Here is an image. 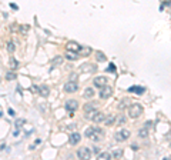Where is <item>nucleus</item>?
Masks as SVG:
<instances>
[{
	"label": "nucleus",
	"instance_id": "obj_9",
	"mask_svg": "<svg viewBox=\"0 0 171 160\" xmlns=\"http://www.w3.org/2000/svg\"><path fill=\"white\" fill-rule=\"evenodd\" d=\"M80 140H81V134H80V133H77V131H73V133L68 136V141H70V144H71V146L78 144V143H80Z\"/></svg>",
	"mask_w": 171,
	"mask_h": 160
},
{
	"label": "nucleus",
	"instance_id": "obj_17",
	"mask_svg": "<svg viewBox=\"0 0 171 160\" xmlns=\"http://www.w3.org/2000/svg\"><path fill=\"white\" fill-rule=\"evenodd\" d=\"M84 136L89 137V139H91L93 136H96V127H87V129H85V131H84Z\"/></svg>",
	"mask_w": 171,
	"mask_h": 160
},
{
	"label": "nucleus",
	"instance_id": "obj_6",
	"mask_svg": "<svg viewBox=\"0 0 171 160\" xmlns=\"http://www.w3.org/2000/svg\"><path fill=\"white\" fill-rule=\"evenodd\" d=\"M78 90V84L76 83V82H67L66 84H64V92H67V93H76Z\"/></svg>",
	"mask_w": 171,
	"mask_h": 160
},
{
	"label": "nucleus",
	"instance_id": "obj_12",
	"mask_svg": "<svg viewBox=\"0 0 171 160\" xmlns=\"http://www.w3.org/2000/svg\"><path fill=\"white\" fill-rule=\"evenodd\" d=\"M128 92L130 93H135V94H143L145 92V89L141 87V86H131V87H128Z\"/></svg>",
	"mask_w": 171,
	"mask_h": 160
},
{
	"label": "nucleus",
	"instance_id": "obj_7",
	"mask_svg": "<svg viewBox=\"0 0 171 160\" xmlns=\"http://www.w3.org/2000/svg\"><path fill=\"white\" fill-rule=\"evenodd\" d=\"M99 94H100L101 99H109V97H111V94H113V89H111L110 86H103Z\"/></svg>",
	"mask_w": 171,
	"mask_h": 160
},
{
	"label": "nucleus",
	"instance_id": "obj_23",
	"mask_svg": "<svg viewBox=\"0 0 171 160\" xmlns=\"http://www.w3.org/2000/svg\"><path fill=\"white\" fill-rule=\"evenodd\" d=\"M130 104H131V103H130V100H128V99H124V100L118 104V109H120V110H124V109H126V107H128Z\"/></svg>",
	"mask_w": 171,
	"mask_h": 160
},
{
	"label": "nucleus",
	"instance_id": "obj_21",
	"mask_svg": "<svg viewBox=\"0 0 171 160\" xmlns=\"http://www.w3.org/2000/svg\"><path fill=\"white\" fill-rule=\"evenodd\" d=\"M96 57H97V62H99V63H104V62L107 60V57H106V54H104L103 52H97Z\"/></svg>",
	"mask_w": 171,
	"mask_h": 160
},
{
	"label": "nucleus",
	"instance_id": "obj_3",
	"mask_svg": "<svg viewBox=\"0 0 171 160\" xmlns=\"http://www.w3.org/2000/svg\"><path fill=\"white\" fill-rule=\"evenodd\" d=\"M77 157L84 160V159H90L91 157V150L89 147H80L77 150Z\"/></svg>",
	"mask_w": 171,
	"mask_h": 160
},
{
	"label": "nucleus",
	"instance_id": "obj_36",
	"mask_svg": "<svg viewBox=\"0 0 171 160\" xmlns=\"http://www.w3.org/2000/svg\"><path fill=\"white\" fill-rule=\"evenodd\" d=\"M10 7H12V9H19V7H17L14 3H10Z\"/></svg>",
	"mask_w": 171,
	"mask_h": 160
},
{
	"label": "nucleus",
	"instance_id": "obj_28",
	"mask_svg": "<svg viewBox=\"0 0 171 160\" xmlns=\"http://www.w3.org/2000/svg\"><path fill=\"white\" fill-rule=\"evenodd\" d=\"M106 72H107V73H109V72H110V73H114V72H116V64H114V63H110L109 67L106 69Z\"/></svg>",
	"mask_w": 171,
	"mask_h": 160
},
{
	"label": "nucleus",
	"instance_id": "obj_29",
	"mask_svg": "<svg viewBox=\"0 0 171 160\" xmlns=\"http://www.w3.org/2000/svg\"><path fill=\"white\" fill-rule=\"evenodd\" d=\"M147 134H148V131H147V129H141L140 131H138V136L143 139V137H147Z\"/></svg>",
	"mask_w": 171,
	"mask_h": 160
},
{
	"label": "nucleus",
	"instance_id": "obj_8",
	"mask_svg": "<svg viewBox=\"0 0 171 160\" xmlns=\"http://www.w3.org/2000/svg\"><path fill=\"white\" fill-rule=\"evenodd\" d=\"M94 123H103L104 121V119H106V114L104 113H101V112H93V114H91V117H90Z\"/></svg>",
	"mask_w": 171,
	"mask_h": 160
},
{
	"label": "nucleus",
	"instance_id": "obj_20",
	"mask_svg": "<svg viewBox=\"0 0 171 160\" xmlns=\"http://www.w3.org/2000/svg\"><path fill=\"white\" fill-rule=\"evenodd\" d=\"M80 56H78V53H76V52H68L67 54H66V59H68V60H77Z\"/></svg>",
	"mask_w": 171,
	"mask_h": 160
},
{
	"label": "nucleus",
	"instance_id": "obj_13",
	"mask_svg": "<svg viewBox=\"0 0 171 160\" xmlns=\"http://www.w3.org/2000/svg\"><path fill=\"white\" fill-rule=\"evenodd\" d=\"M61 63H63V56H56V57L51 60V64H50V67H51V69H54V67L60 66Z\"/></svg>",
	"mask_w": 171,
	"mask_h": 160
},
{
	"label": "nucleus",
	"instance_id": "obj_14",
	"mask_svg": "<svg viewBox=\"0 0 171 160\" xmlns=\"http://www.w3.org/2000/svg\"><path fill=\"white\" fill-rule=\"evenodd\" d=\"M19 66H20V63L17 62V59H14V57H10V59H9V67H10L12 70H17Z\"/></svg>",
	"mask_w": 171,
	"mask_h": 160
},
{
	"label": "nucleus",
	"instance_id": "obj_37",
	"mask_svg": "<svg viewBox=\"0 0 171 160\" xmlns=\"http://www.w3.org/2000/svg\"><path fill=\"white\" fill-rule=\"evenodd\" d=\"M131 147H133V150H138V146H137V144H133Z\"/></svg>",
	"mask_w": 171,
	"mask_h": 160
},
{
	"label": "nucleus",
	"instance_id": "obj_38",
	"mask_svg": "<svg viewBox=\"0 0 171 160\" xmlns=\"http://www.w3.org/2000/svg\"><path fill=\"white\" fill-rule=\"evenodd\" d=\"M0 116H2V113H0Z\"/></svg>",
	"mask_w": 171,
	"mask_h": 160
},
{
	"label": "nucleus",
	"instance_id": "obj_2",
	"mask_svg": "<svg viewBox=\"0 0 171 160\" xmlns=\"http://www.w3.org/2000/svg\"><path fill=\"white\" fill-rule=\"evenodd\" d=\"M83 110H84V117L85 119H90L93 112L97 110V103L96 102H87L84 106H83Z\"/></svg>",
	"mask_w": 171,
	"mask_h": 160
},
{
	"label": "nucleus",
	"instance_id": "obj_24",
	"mask_svg": "<svg viewBox=\"0 0 171 160\" xmlns=\"http://www.w3.org/2000/svg\"><path fill=\"white\" fill-rule=\"evenodd\" d=\"M111 157H113V159H120V157H123V150H121V149L114 150V151L111 153Z\"/></svg>",
	"mask_w": 171,
	"mask_h": 160
},
{
	"label": "nucleus",
	"instance_id": "obj_15",
	"mask_svg": "<svg viewBox=\"0 0 171 160\" xmlns=\"http://www.w3.org/2000/svg\"><path fill=\"white\" fill-rule=\"evenodd\" d=\"M94 94H96L94 89H91V87H87V89L84 90V93H83V97H84V99H91Z\"/></svg>",
	"mask_w": 171,
	"mask_h": 160
},
{
	"label": "nucleus",
	"instance_id": "obj_5",
	"mask_svg": "<svg viewBox=\"0 0 171 160\" xmlns=\"http://www.w3.org/2000/svg\"><path fill=\"white\" fill-rule=\"evenodd\" d=\"M64 107H66V110H67V112H70V113L73 114V113L77 110V107H78V103H77L74 99H70V100H67V102H66Z\"/></svg>",
	"mask_w": 171,
	"mask_h": 160
},
{
	"label": "nucleus",
	"instance_id": "obj_16",
	"mask_svg": "<svg viewBox=\"0 0 171 160\" xmlns=\"http://www.w3.org/2000/svg\"><path fill=\"white\" fill-rule=\"evenodd\" d=\"M39 93H40V96L47 97V96L50 94V89H49V86H40V87H39Z\"/></svg>",
	"mask_w": 171,
	"mask_h": 160
},
{
	"label": "nucleus",
	"instance_id": "obj_26",
	"mask_svg": "<svg viewBox=\"0 0 171 160\" xmlns=\"http://www.w3.org/2000/svg\"><path fill=\"white\" fill-rule=\"evenodd\" d=\"M6 49H7L10 53H13V52H14V49H16V44H14V42H12V40H10V42H7V44H6Z\"/></svg>",
	"mask_w": 171,
	"mask_h": 160
},
{
	"label": "nucleus",
	"instance_id": "obj_25",
	"mask_svg": "<svg viewBox=\"0 0 171 160\" xmlns=\"http://www.w3.org/2000/svg\"><path fill=\"white\" fill-rule=\"evenodd\" d=\"M19 30H20L22 35H27L29 30H30V26H29V25H22V26L19 27Z\"/></svg>",
	"mask_w": 171,
	"mask_h": 160
},
{
	"label": "nucleus",
	"instance_id": "obj_19",
	"mask_svg": "<svg viewBox=\"0 0 171 160\" xmlns=\"http://www.w3.org/2000/svg\"><path fill=\"white\" fill-rule=\"evenodd\" d=\"M97 157L100 160H107V159H111V153H109V151H100L97 154Z\"/></svg>",
	"mask_w": 171,
	"mask_h": 160
},
{
	"label": "nucleus",
	"instance_id": "obj_32",
	"mask_svg": "<svg viewBox=\"0 0 171 160\" xmlns=\"http://www.w3.org/2000/svg\"><path fill=\"white\" fill-rule=\"evenodd\" d=\"M93 153H94V154H99V153H100V147H97V146H96V147L93 149Z\"/></svg>",
	"mask_w": 171,
	"mask_h": 160
},
{
	"label": "nucleus",
	"instance_id": "obj_27",
	"mask_svg": "<svg viewBox=\"0 0 171 160\" xmlns=\"http://www.w3.org/2000/svg\"><path fill=\"white\" fill-rule=\"evenodd\" d=\"M17 76H16V73H14V70H12V72H7L6 73V79L7 80H14Z\"/></svg>",
	"mask_w": 171,
	"mask_h": 160
},
{
	"label": "nucleus",
	"instance_id": "obj_22",
	"mask_svg": "<svg viewBox=\"0 0 171 160\" xmlns=\"http://www.w3.org/2000/svg\"><path fill=\"white\" fill-rule=\"evenodd\" d=\"M91 53V49L90 47H81L80 50H78V56L80 54H83V56H89Z\"/></svg>",
	"mask_w": 171,
	"mask_h": 160
},
{
	"label": "nucleus",
	"instance_id": "obj_30",
	"mask_svg": "<svg viewBox=\"0 0 171 160\" xmlns=\"http://www.w3.org/2000/svg\"><path fill=\"white\" fill-rule=\"evenodd\" d=\"M23 123H24V120H23V119L17 120V121H16V127H22V126H23Z\"/></svg>",
	"mask_w": 171,
	"mask_h": 160
},
{
	"label": "nucleus",
	"instance_id": "obj_4",
	"mask_svg": "<svg viewBox=\"0 0 171 160\" xmlns=\"http://www.w3.org/2000/svg\"><path fill=\"white\" fill-rule=\"evenodd\" d=\"M130 136H131V133H130L127 129H121L120 131L116 133V140H117V141H124V140H127Z\"/></svg>",
	"mask_w": 171,
	"mask_h": 160
},
{
	"label": "nucleus",
	"instance_id": "obj_34",
	"mask_svg": "<svg viewBox=\"0 0 171 160\" xmlns=\"http://www.w3.org/2000/svg\"><path fill=\"white\" fill-rule=\"evenodd\" d=\"M76 79H77V74H71V82H76Z\"/></svg>",
	"mask_w": 171,
	"mask_h": 160
},
{
	"label": "nucleus",
	"instance_id": "obj_18",
	"mask_svg": "<svg viewBox=\"0 0 171 160\" xmlns=\"http://www.w3.org/2000/svg\"><path fill=\"white\" fill-rule=\"evenodd\" d=\"M116 114H110V116H107L106 119H104V123L107 124V126H113L114 123H116Z\"/></svg>",
	"mask_w": 171,
	"mask_h": 160
},
{
	"label": "nucleus",
	"instance_id": "obj_1",
	"mask_svg": "<svg viewBox=\"0 0 171 160\" xmlns=\"http://www.w3.org/2000/svg\"><path fill=\"white\" fill-rule=\"evenodd\" d=\"M143 112H144V109H143V106L138 104V103H134V104H130V106H128V117H131V119L140 117V116L143 114Z\"/></svg>",
	"mask_w": 171,
	"mask_h": 160
},
{
	"label": "nucleus",
	"instance_id": "obj_10",
	"mask_svg": "<svg viewBox=\"0 0 171 160\" xmlns=\"http://www.w3.org/2000/svg\"><path fill=\"white\" fill-rule=\"evenodd\" d=\"M93 83H94V86H96V87L101 89L103 86H106V84H107V79H106L104 76H97V77L93 80Z\"/></svg>",
	"mask_w": 171,
	"mask_h": 160
},
{
	"label": "nucleus",
	"instance_id": "obj_11",
	"mask_svg": "<svg viewBox=\"0 0 171 160\" xmlns=\"http://www.w3.org/2000/svg\"><path fill=\"white\" fill-rule=\"evenodd\" d=\"M66 49H67V52H76V53H78V50L81 49V46L78 43H76V42H68L66 44Z\"/></svg>",
	"mask_w": 171,
	"mask_h": 160
},
{
	"label": "nucleus",
	"instance_id": "obj_33",
	"mask_svg": "<svg viewBox=\"0 0 171 160\" xmlns=\"http://www.w3.org/2000/svg\"><path fill=\"white\" fill-rule=\"evenodd\" d=\"M17 29H19V27H17V26H16V25H13V26H12V32H16V30H17Z\"/></svg>",
	"mask_w": 171,
	"mask_h": 160
},
{
	"label": "nucleus",
	"instance_id": "obj_31",
	"mask_svg": "<svg viewBox=\"0 0 171 160\" xmlns=\"http://www.w3.org/2000/svg\"><path fill=\"white\" fill-rule=\"evenodd\" d=\"M118 123L124 124V123H126V117H124V116H120V119H118Z\"/></svg>",
	"mask_w": 171,
	"mask_h": 160
},
{
	"label": "nucleus",
	"instance_id": "obj_35",
	"mask_svg": "<svg viewBox=\"0 0 171 160\" xmlns=\"http://www.w3.org/2000/svg\"><path fill=\"white\" fill-rule=\"evenodd\" d=\"M9 114H10V116H14V110H13V109H9Z\"/></svg>",
	"mask_w": 171,
	"mask_h": 160
}]
</instances>
